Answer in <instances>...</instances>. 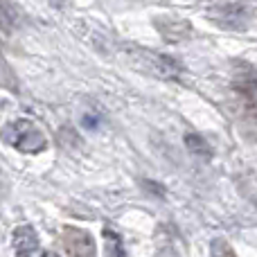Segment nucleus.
Here are the masks:
<instances>
[{
	"label": "nucleus",
	"instance_id": "0eeeda50",
	"mask_svg": "<svg viewBox=\"0 0 257 257\" xmlns=\"http://www.w3.org/2000/svg\"><path fill=\"white\" fill-rule=\"evenodd\" d=\"M14 250H16V257H39L41 244L34 228L21 226L14 230Z\"/></svg>",
	"mask_w": 257,
	"mask_h": 257
},
{
	"label": "nucleus",
	"instance_id": "f257e3e1",
	"mask_svg": "<svg viewBox=\"0 0 257 257\" xmlns=\"http://www.w3.org/2000/svg\"><path fill=\"white\" fill-rule=\"evenodd\" d=\"M124 59L136 70H142L147 75H154L158 79H178L181 66L167 54H158L154 50L136 48V45H124Z\"/></svg>",
	"mask_w": 257,
	"mask_h": 257
},
{
	"label": "nucleus",
	"instance_id": "7ed1b4c3",
	"mask_svg": "<svg viewBox=\"0 0 257 257\" xmlns=\"http://www.w3.org/2000/svg\"><path fill=\"white\" fill-rule=\"evenodd\" d=\"M212 18L226 30H246L253 21V7L246 3H232L223 5L212 14Z\"/></svg>",
	"mask_w": 257,
	"mask_h": 257
},
{
	"label": "nucleus",
	"instance_id": "1a4fd4ad",
	"mask_svg": "<svg viewBox=\"0 0 257 257\" xmlns=\"http://www.w3.org/2000/svg\"><path fill=\"white\" fill-rule=\"evenodd\" d=\"M185 145H187V149H190L192 154L201 156L203 160L212 158V149H210V145L205 142V138L196 136V133H187V136H185Z\"/></svg>",
	"mask_w": 257,
	"mask_h": 257
},
{
	"label": "nucleus",
	"instance_id": "39448f33",
	"mask_svg": "<svg viewBox=\"0 0 257 257\" xmlns=\"http://www.w3.org/2000/svg\"><path fill=\"white\" fill-rule=\"evenodd\" d=\"M61 244L66 248L68 257H97L95 255V241L81 228H63Z\"/></svg>",
	"mask_w": 257,
	"mask_h": 257
},
{
	"label": "nucleus",
	"instance_id": "f8f14e48",
	"mask_svg": "<svg viewBox=\"0 0 257 257\" xmlns=\"http://www.w3.org/2000/svg\"><path fill=\"white\" fill-rule=\"evenodd\" d=\"M142 185L149 187L151 194H156V196H163V194H165V187H163V185H156V183H149V181H145Z\"/></svg>",
	"mask_w": 257,
	"mask_h": 257
},
{
	"label": "nucleus",
	"instance_id": "4468645a",
	"mask_svg": "<svg viewBox=\"0 0 257 257\" xmlns=\"http://www.w3.org/2000/svg\"><path fill=\"white\" fill-rule=\"evenodd\" d=\"M41 257H59L57 253H50V250H45V253H41Z\"/></svg>",
	"mask_w": 257,
	"mask_h": 257
},
{
	"label": "nucleus",
	"instance_id": "f03ea898",
	"mask_svg": "<svg viewBox=\"0 0 257 257\" xmlns=\"http://www.w3.org/2000/svg\"><path fill=\"white\" fill-rule=\"evenodd\" d=\"M5 138L7 142L18 149L21 154H41V151L48 147V140H45L43 131L30 120H16L12 124H7L5 128Z\"/></svg>",
	"mask_w": 257,
	"mask_h": 257
},
{
	"label": "nucleus",
	"instance_id": "9d476101",
	"mask_svg": "<svg viewBox=\"0 0 257 257\" xmlns=\"http://www.w3.org/2000/svg\"><path fill=\"white\" fill-rule=\"evenodd\" d=\"M212 257H237V255L226 239H214L212 241Z\"/></svg>",
	"mask_w": 257,
	"mask_h": 257
},
{
	"label": "nucleus",
	"instance_id": "6e6552de",
	"mask_svg": "<svg viewBox=\"0 0 257 257\" xmlns=\"http://www.w3.org/2000/svg\"><path fill=\"white\" fill-rule=\"evenodd\" d=\"M102 235H104V253H106V257H128L124 246H122V237L113 228L106 226Z\"/></svg>",
	"mask_w": 257,
	"mask_h": 257
},
{
	"label": "nucleus",
	"instance_id": "9b49d317",
	"mask_svg": "<svg viewBox=\"0 0 257 257\" xmlns=\"http://www.w3.org/2000/svg\"><path fill=\"white\" fill-rule=\"evenodd\" d=\"M81 124H84L86 128H90V131H93V128H97V126H99V117H97V115H84Z\"/></svg>",
	"mask_w": 257,
	"mask_h": 257
},
{
	"label": "nucleus",
	"instance_id": "20e7f679",
	"mask_svg": "<svg viewBox=\"0 0 257 257\" xmlns=\"http://www.w3.org/2000/svg\"><path fill=\"white\" fill-rule=\"evenodd\" d=\"M232 88L237 90V95L241 97V104L246 108V115L257 117V70L246 68V70L237 72Z\"/></svg>",
	"mask_w": 257,
	"mask_h": 257
},
{
	"label": "nucleus",
	"instance_id": "ddd939ff",
	"mask_svg": "<svg viewBox=\"0 0 257 257\" xmlns=\"http://www.w3.org/2000/svg\"><path fill=\"white\" fill-rule=\"evenodd\" d=\"M158 257H181L176 253V248L174 246H163V250L158 253Z\"/></svg>",
	"mask_w": 257,
	"mask_h": 257
},
{
	"label": "nucleus",
	"instance_id": "423d86ee",
	"mask_svg": "<svg viewBox=\"0 0 257 257\" xmlns=\"http://www.w3.org/2000/svg\"><path fill=\"white\" fill-rule=\"evenodd\" d=\"M156 30L163 36L167 43H183L192 36V25L185 18H176V16H160L156 18Z\"/></svg>",
	"mask_w": 257,
	"mask_h": 257
}]
</instances>
